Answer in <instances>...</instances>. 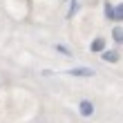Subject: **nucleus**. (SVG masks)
I'll list each match as a JSON object with an SVG mask.
<instances>
[{
    "label": "nucleus",
    "mask_w": 123,
    "mask_h": 123,
    "mask_svg": "<svg viewBox=\"0 0 123 123\" xmlns=\"http://www.w3.org/2000/svg\"><path fill=\"white\" fill-rule=\"evenodd\" d=\"M112 16H114V7H112L110 2H105V18L112 20Z\"/></svg>",
    "instance_id": "nucleus-8"
},
{
    "label": "nucleus",
    "mask_w": 123,
    "mask_h": 123,
    "mask_svg": "<svg viewBox=\"0 0 123 123\" xmlns=\"http://www.w3.org/2000/svg\"><path fill=\"white\" fill-rule=\"evenodd\" d=\"M78 110H81L83 117H92L94 114V105H92V101H81V107H78Z\"/></svg>",
    "instance_id": "nucleus-2"
},
{
    "label": "nucleus",
    "mask_w": 123,
    "mask_h": 123,
    "mask_svg": "<svg viewBox=\"0 0 123 123\" xmlns=\"http://www.w3.org/2000/svg\"><path fill=\"white\" fill-rule=\"evenodd\" d=\"M112 20H123V2H121L119 7H114V16H112Z\"/></svg>",
    "instance_id": "nucleus-7"
},
{
    "label": "nucleus",
    "mask_w": 123,
    "mask_h": 123,
    "mask_svg": "<svg viewBox=\"0 0 123 123\" xmlns=\"http://www.w3.org/2000/svg\"><path fill=\"white\" fill-rule=\"evenodd\" d=\"M103 54V61H107V63H117L119 61V52H101Z\"/></svg>",
    "instance_id": "nucleus-5"
},
{
    "label": "nucleus",
    "mask_w": 123,
    "mask_h": 123,
    "mask_svg": "<svg viewBox=\"0 0 123 123\" xmlns=\"http://www.w3.org/2000/svg\"><path fill=\"white\" fill-rule=\"evenodd\" d=\"M69 76H94V69L92 67H74L67 72Z\"/></svg>",
    "instance_id": "nucleus-1"
},
{
    "label": "nucleus",
    "mask_w": 123,
    "mask_h": 123,
    "mask_svg": "<svg viewBox=\"0 0 123 123\" xmlns=\"http://www.w3.org/2000/svg\"><path fill=\"white\" fill-rule=\"evenodd\" d=\"M56 52H58V54H65V56H72L69 47H65V45H56Z\"/></svg>",
    "instance_id": "nucleus-9"
},
{
    "label": "nucleus",
    "mask_w": 123,
    "mask_h": 123,
    "mask_svg": "<svg viewBox=\"0 0 123 123\" xmlns=\"http://www.w3.org/2000/svg\"><path fill=\"white\" fill-rule=\"evenodd\" d=\"M112 38L117 45H123V27H114L112 29Z\"/></svg>",
    "instance_id": "nucleus-4"
},
{
    "label": "nucleus",
    "mask_w": 123,
    "mask_h": 123,
    "mask_svg": "<svg viewBox=\"0 0 123 123\" xmlns=\"http://www.w3.org/2000/svg\"><path fill=\"white\" fill-rule=\"evenodd\" d=\"M103 47H105V40H103V38H94V40H92V45H90V49H92L94 54L103 52Z\"/></svg>",
    "instance_id": "nucleus-3"
},
{
    "label": "nucleus",
    "mask_w": 123,
    "mask_h": 123,
    "mask_svg": "<svg viewBox=\"0 0 123 123\" xmlns=\"http://www.w3.org/2000/svg\"><path fill=\"white\" fill-rule=\"evenodd\" d=\"M78 13V0H72V5H69V11H67V18H74Z\"/></svg>",
    "instance_id": "nucleus-6"
}]
</instances>
